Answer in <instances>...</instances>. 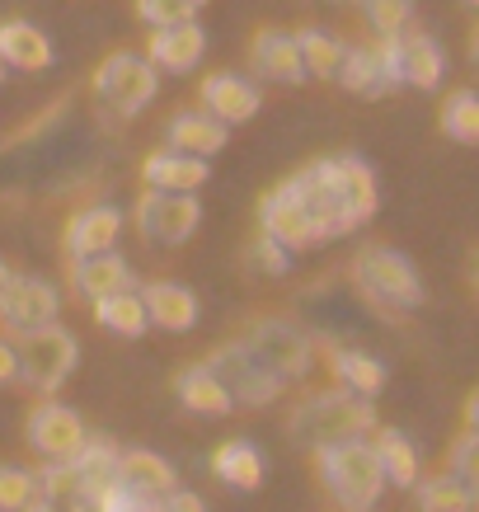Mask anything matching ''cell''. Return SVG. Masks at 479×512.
I'll return each mask as SVG.
<instances>
[{"instance_id": "6da1fadb", "label": "cell", "mask_w": 479, "mask_h": 512, "mask_svg": "<svg viewBox=\"0 0 479 512\" xmlns=\"http://www.w3.org/2000/svg\"><path fill=\"white\" fill-rule=\"evenodd\" d=\"M287 184L296 188V198L306 202L310 221L320 226L325 240L334 235H348L357 226H367L376 217V174H371L367 160L357 156H339V160H315L301 174H292Z\"/></svg>"}, {"instance_id": "7a4b0ae2", "label": "cell", "mask_w": 479, "mask_h": 512, "mask_svg": "<svg viewBox=\"0 0 479 512\" xmlns=\"http://www.w3.org/2000/svg\"><path fill=\"white\" fill-rule=\"evenodd\" d=\"M353 282H357V292H362V301H367L381 320H404V315L418 311L423 296H428L418 268L404 259L400 249H386V245L357 249Z\"/></svg>"}, {"instance_id": "3957f363", "label": "cell", "mask_w": 479, "mask_h": 512, "mask_svg": "<svg viewBox=\"0 0 479 512\" xmlns=\"http://www.w3.org/2000/svg\"><path fill=\"white\" fill-rule=\"evenodd\" d=\"M376 428V409H371L367 395H353V390H320L310 395L292 419H287V433L301 442V447H334V442H353V437H367Z\"/></svg>"}, {"instance_id": "277c9868", "label": "cell", "mask_w": 479, "mask_h": 512, "mask_svg": "<svg viewBox=\"0 0 479 512\" xmlns=\"http://www.w3.org/2000/svg\"><path fill=\"white\" fill-rule=\"evenodd\" d=\"M315 466H320V484L339 498L348 512H367L381 489H386V475L376 466V451H371L367 437H353V442H334V447H315Z\"/></svg>"}, {"instance_id": "5b68a950", "label": "cell", "mask_w": 479, "mask_h": 512, "mask_svg": "<svg viewBox=\"0 0 479 512\" xmlns=\"http://www.w3.org/2000/svg\"><path fill=\"white\" fill-rule=\"evenodd\" d=\"M76 334H66L62 325H47L24 334L15 348V381L24 390H57L66 376L76 372Z\"/></svg>"}, {"instance_id": "8992f818", "label": "cell", "mask_w": 479, "mask_h": 512, "mask_svg": "<svg viewBox=\"0 0 479 512\" xmlns=\"http://www.w3.org/2000/svg\"><path fill=\"white\" fill-rule=\"evenodd\" d=\"M202 367H207V372L226 386L231 404H245V409H263V404H273L282 395V381L263 367L259 357L249 353L245 339H235V343H226V348H217V353L207 357Z\"/></svg>"}, {"instance_id": "52a82bcc", "label": "cell", "mask_w": 479, "mask_h": 512, "mask_svg": "<svg viewBox=\"0 0 479 512\" xmlns=\"http://www.w3.org/2000/svg\"><path fill=\"white\" fill-rule=\"evenodd\" d=\"M155 90H160V76H155V66L146 62V57H137V52H113L109 62L94 71L99 104H109L118 118L141 113L155 99Z\"/></svg>"}, {"instance_id": "ba28073f", "label": "cell", "mask_w": 479, "mask_h": 512, "mask_svg": "<svg viewBox=\"0 0 479 512\" xmlns=\"http://www.w3.org/2000/svg\"><path fill=\"white\" fill-rule=\"evenodd\" d=\"M245 343L282 386H287V381H301V376L310 372V362H315V343H310L306 329L292 325V320H259V325L245 334Z\"/></svg>"}, {"instance_id": "9c48e42d", "label": "cell", "mask_w": 479, "mask_h": 512, "mask_svg": "<svg viewBox=\"0 0 479 512\" xmlns=\"http://www.w3.org/2000/svg\"><path fill=\"white\" fill-rule=\"evenodd\" d=\"M137 231L155 245H184L188 235L198 231L202 221V202L193 193H170V188H146L137 198Z\"/></svg>"}, {"instance_id": "30bf717a", "label": "cell", "mask_w": 479, "mask_h": 512, "mask_svg": "<svg viewBox=\"0 0 479 512\" xmlns=\"http://www.w3.org/2000/svg\"><path fill=\"white\" fill-rule=\"evenodd\" d=\"M259 226L263 235H273L282 249H315V245H325V235H320V226L310 221L306 212V202L296 198V188L282 179L273 193H263L259 202Z\"/></svg>"}, {"instance_id": "8fae6325", "label": "cell", "mask_w": 479, "mask_h": 512, "mask_svg": "<svg viewBox=\"0 0 479 512\" xmlns=\"http://www.w3.org/2000/svg\"><path fill=\"white\" fill-rule=\"evenodd\" d=\"M334 76L343 80V90L362 94V99H381L400 85V71H395V33H386L381 43L371 47H343V62Z\"/></svg>"}, {"instance_id": "7c38bea8", "label": "cell", "mask_w": 479, "mask_h": 512, "mask_svg": "<svg viewBox=\"0 0 479 512\" xmlns=\"http://www.w3.org/2000/svg\"><path fill=\"white\" fill-rule=\"evenodd\" d=\"M57 287L43 278H10V287L0 292V325L10 334H33V329L57 325Z\"/></svg>"}, {"instance_id": "4fadbf2b", "label": "cell", "mask_w": 479, "mask_h": 512, "mask_svg": "<svg viewBox=\"0 0 479 512\" xmlns=\"http://www.w3.org/2000/svg\"><path fill=\"white\" fill-rule=\"evenodd\" d=\"M24 433H29V447L38 451V456H47V461H66V456H76V447L85 442V423H80L76 409L47 400L29 414V428H24Z\"/></svg>"}, {"instance_id": "5bb4252c", "label": "cell", "mask_w": 479, "mask_h": 512, "mask_svg": "<svg viewBox=\"0 0 479 512\" xmlns=\"http://www.w3.org/2000/svg\"><path fill=\"white\" fill-rule=\"evenodd\" d=\"M395 71H400V85L437 90L447 76V57L423 29H400L395 33Z\"/></svg>"}, {"instance_id": "9a60e30c", "label": "cell", "mask_w": 479, "mask_h": 512, "mask_svg": "<svg viewBox=\"0 0 479 512\" xmlns=\"http://www.w3.org/2000/svg\"><path fill=\"white\" fill-rule=\"evenodd\" d=\"M202 52H207V33H202L193 19H179V24H160V29L151 33L146 62L184 76V71H193V66L202 62Z\"/></svg>"}, {"instance_id": "2e32d148", "label": "cell", "mask_w": 479, "mask_h": 512, "mask_svg": "<svg viewBox=\"0 0 479 512\" xmlns=\"http://www.w3.org/2000/svg\"><path fill=\"white\" fill-rule=\"evenodd\" d=\"M249 62L263 80H282V85H296L306 80V66H301V52H296V38L282 29H259L254 43H249Z\"/></svg>"}, {"instance_id": "e0dca14e", "label": "cell", "mask_w": 479, "mask_h": 512, "mask_svg": "<svg viewBox=\"0 0 479 512\" xmlns=\"http://www.w3.org/2000/svg\"><path fill=\"white\" fill-rule=\"evenodd\" d=\"M207 160L202 156H188V151H155V156L141 160V179L146 188H170V193H198L207 184Z\"/></svg>"}, {"instance_id": "ac0fdd59", "label": "cell", "mask_w": 479, "mask_h": 512, "mask_svg": "<svg viewBox=\"0 0 479 512\" xmlns=\"http://www.w3.org/2000/svg\"><path fill=\"white\" fill-rule=\"evenodd\" d=\"M141 306H146V320L170 334H184V329L198 325V296L179 287V282H146L141 287Z\"/></svg>"}, {"instance_id": "d6986e66", "label": "cell", "mask_w": 479, "mask_h": 512, "mask_svg": "<svg viewBox=\"0 0 479 512\" xmlns=\"http://www.w3.org/2000/svg\"><path fill=\"white\" fill-rule=\"evenodd\" d=\"M263 104V94L254 90V80L245 76H207L202 80V109L221 118V123H245Z\"/></svg>"}, {"instance_id": "ffe728a7", "label": "cell", "mask_w": 479, "mask_h": 512, "mask_svg": "<svg viewBox=\"0 0 479 512\" xmlns=\"http://www.w3.org/2000/svg\"><path fill=\"white\" fill-rule=\"evenodd\" d=\"M118 231H123V212H118V207H85V212H76L71 226H66V254H71V259L104 254V249H113Z\"/></svg>"}, {"instance_id": "44dd1931", "label": "cell", "mask_w": 479, "mask_h": 512, "mask_svg": "<svg viewBox=\"0 0 479 512\" xmlns=\"http://www.w3.org/2000/svg\"><path fill=\"white\" fill-rule=\"evenodd\" d=\"M71 287H76V296H85V301H99V296L132 287V268H127L123 254L104 249V254L76 259V268H71Z\"/></svg>"}, {"instance_id": "7402d4cb", "label": "cell", "mask_w": 479, "mask_h": 512, "mask_svg": "<svg viewBox=\"0 0 479 512\" xmlns=\"http://www.w3.org/2000/svg\"><path fill=\"white\" fill-rule=\"evenodd\" d=\"M0 62L15 71H47L52 66V43L43 29H33L29 19H5L0 24Z\"/></svg>"}, {"instance_id": "603a6c76", "label": "cell", "mask_w": 479, "mask_h": 512, "mask_svg": "<svg viewBox=\"0 0 479 512\" xmlns=\"http://www.w3.org/2000/svg\"><path fill=\"white\" fill-rule=\"evenodd\" d=\"M71 461V470H76V484H80V498L90 503L99 489H109L113 480H118V447H113L109 437H90L85 433V442L76 447V456H66Z\"/></svg>"}, {"instance_id": "cb8c5ba5", "label": "cell", "mask_w": 479, "mask_h": 512, "mask_svg": "<svg viewBox=\"0 0 479 512\" xmlns=\"http://www.w3.org/2000/svg\"><path fill=\"white\" fill-rule=\"evenodd\" d=\"M231 141V127L212 118V113H174L170 118V146L174 151H188V156H217L221 146Z\"/></svg>"}, {"instance_id": "d4e9b609", "label": "cell", "mask_w": 479, "mask_h": 512, "mask_svg": "<svg viewBox=\"0 0 479 512\" xmlns=\"http://www.w3.org/2000/svg\"><path fill=\"white\" fill-rule=\"evenodd\" d=\"M118 484L127 489H137V494H151V498H165L174 489V466L165 456H155V451H118Z\"/></svg>"}, {"instance_id": "484cf974", "label": "cell", "mask_w": 479, "mask_h": 512, "mask_svg": "<svg viewBox=\"0 0 479 512\" xmlns=\"http://www.w3.org/2000/svg\"><path fill=\"white\" fill-rule=\"evenodd\" d=\"M414 498H418V512H475V498H479V484L461 480V475H418L414 480Z\"/></svg>"}, {"instance_id": "4316f807", "label": "cell", "mask_w": 479, "mask_h": 512, "mask_svg": "<svg viewBox=\"0 0 479 512\" xmlns=\"http://www.w3.org/2000/svg\"><path fill=\"white\" fill-rule=\"evenodd\" d=\"M329 372H334V381H339L343 390L367 395V400H376V395L386 390V367L371 353H362V348H334V353H329Z\"/></svg>"}, {"instance_id": "83f0119b", "label": "cell", "mask_w": 479, "mask_h": 512, "mask_svg": "<svg viewBox=\"0 0 479 512\" xmlns=\"http://www.w3.org/2000/svg\"><path fill=\"white\" fill-rule=\"evenodd\" d=\"M376 433V442H371V451H376V466H381V475H386V484H395V489H414L418 480V451L404 442V433H395V428H371Z\"/></svg>"}, {"instance_id": "f1b7e54d", "label": "cell", "mask_w": 479, "mask_h": 512, "mask_svg": "<svg viewBox=\"0 0 479 512\" xmlns=\"http://www.w3.org/2000/svg\"><path fill=\"white\" fill-rule=\"evenodd\" d=\"M179 404L184 409H193V414H207V419H221V414H231L235 404H231V395H226V386H221L217 376L207 372V367H188L184 376H179Z\"/></svg>"}, {"instance_id": "f546056e", "label": "cell", "mask_w": 479, "mask_h": 512, "mask_svg": "<svg viewBox=\"0 0 479 512\" xmlns=\"http://www.w3.org/2000/svg\"><path fill=\"white\" fill-rule=\"evenodd\" d=\"M90 306H94V320L104 329H113V334H123V339H137V334H146V325H151V320H146V306H141V296L132 292V287L99 296Z\"/></svg>"}, {"instance_id": "4dcf8cb0", "label": "cell", "mask_w": 479, "mask_h": 512, "mask_svg": "<svg viewBox=\"0 0 479 512\" xmlns=\"http://www.w3.org/2000/svg\"><path fill=\"white\" fill-rule=\"evenodd\" d=\"M212 470H217V480H226L231 489H259L263 484V456L254 442H226V447H217V456H212Z\"/></svg>"}, {"instance_id": "1f68e13d", "label": "cell", "mask_w": 479, "mask_h": 512, "mask_svg": "<svg viewBox=\"0 0 479 512\" xmlns=\"http://www.w3.org/2000/svg\"><path fill=\"white\" fill-rule=\"evenodd\" d=\"M296 52H301L306 76H315V80H329L334 71H339V62H343V43L339 38H329V33H320V29L296 33Z\"/></svg>"}, {"instance_id": "d6a6232c", "label": "cell", "mask_w": 479, "mask_h": 512, "mask_svg": "<svg viewBox=\"0 0 479 512\" xmlns=\"http://www.w3.org/2000/svg\"><path fill=\"white\" fill-rule=\"evenodd\" d=\"M442 132L451 141H461V146H475L479 141V99L470 90H456L442 104Z\"/></svg>"}, {"instance_id": "836d02e7", "label": "cell", "mask_w": 479, "mask_h": 512, "mask_svg": "<svg viewBox=\"0 0 479 512\" xmlns=\"http://www.w3.org/2000/svg\"><path fill=\"white\" fill-rule=\"evenodd\" d=\"M94 512H160V498L151 494H137V489H127V484L113 480L109 489H99V494L90 498Z\"/></svg>"}, {"instance_id": "e575fe53", "label": "cell", "mask_w": 479, "mask_h": 512, "mask_svg": "<svg viewBox=\"0 0 479 512\" xmlns=\"http://www.w3.org/2000/svg\"><path fill=\"white\" fill-rule=\"evenodd\" d=\"M245 264L254 268V273H268V278H282L287 268H292V249H282L273 235H259L254 245L245 249Z\"/></svg>"}, {"instance_id": "d590c367", "label": "cell", "mask_w": 479, "mask_h": 512, "mask_svg": "<svg viewBox=\"0 0 479 512\" xmlns=\"http://www.w3.org/2000/svg\"><path fill=\"white\" fill-rule=\"evenodd\" d=\"M33 498V475L19 466H0V512H24Z\"/></svg>"}, {"instance_id": "8d00e7d4", "label": "cell", "mask_w": 479, "mask_h": 512, "mask_svg": "<svg viewBox=\"0 0 479 512\" xmlns=\"http://www.w3.org/2000/svg\"><path fill=\"white\" fill-rule=\"evenodd\" d=\"M193 0H137V15L146 19V24H179V19H193Z\"/></svg>"}, {"instance_id": "74e56055", "label": "cell", "mask_w": 479, "mask_h": 512, "mask_svg": "<svg viewBox=\"0 0 479 512\" xmlns=\"http://www.w3.org/2000/svg\"><path fill=\"white\" fill-rule=\"evenodd\" d=\"M362 5H367V15L381 38H386V33H400L404 24H409V0H362Z\"/></svg>"}, {"instance_id": "f35d334b", "label": "cell", "mask_w": 479, "mask_h": 512, "mask_svg": "<svg viewBox=\"0 0 479 512\" xmlns=\"http://www.w3.org/2000/svg\"><path fill=\"white\" fill-rule=\"evenodd\" d=\"M475 447H479V428H470V423H465L461 437H456V447H451V475H461V480H470V484H479Z\"/></svg>"}, {"instance_id": "ab89813d", "label": "cell", "mask_w": 479, "mask_h": 512, "mask_svg": "<svg viewBox=\"0 0 479 512\" xmlns=\"http://www.w3.org/2000/svg\"><path fill=\"white\" fill-rule=\"evenodd\" d=\"M24 512H90V503L76 494H33Z\"/></svg>"}, {"instance_id": "60d3db41", "label": "cell", "mask_w": 479, "mask_h": 512, "mask_svg": "<svg viewBox=\"0 0 479 512\" xmlns=\"http://www.w3.org/2000/svg\"><path fill=\"white\" fill-rule=\"evenodd\" d=\"M160 512H207V503H202L198 494H188V489H179V484H174L170 494L160 498Z\"/></svg>"}, {"instance_id": "b9f144b4", "label": "cell", "mask_w": 479, "mask_h": 512, "mask_svg": "<svg viewBox=\"0 0 479 512\" xmlns=\"http://www.w3.org/2000/svg\"><path fill=\"white\" fill-rule=\"evenodd\" d=\"M15 381V348L0 339V386H10Z\"/></svg>"}, {"instance_id": "7bdbcfd3", "label": "cell", "mask_w": 479, "mask_h": 512, "mask_svg": "<svg viewBox=\"0 0 479 512\" xmlns=\"http://www.w3.org/2000/svg\"><path fill=\"white\" fill-rule=\"evenodd\" d=\"M10 278H15V273H10V268L0 264V292H5V287H10Z\"/></svg>"}, {"instance_id": "ee69618b", "label": "cell", "mask_w": 479, "mask_h": 512, "mask_svg": "<svg viewBox=\"0 0 479 512\" xmlns=\"http://www.w3.org/2000/svg\"><path fill=\"white\" fill-rule=\"evenodd\" d=\"M0 80H5V62H0Z\"/></svg>"}, {"instance_id": "f6af8a7d", "label": "cell", "mask_w": 479, "mask_h": 512, "mask_svg": "<svg viewBox=\"0 0 479 512\" xmlns=\"http://www.w3.org/2000/svg\"><path fill=\"white\" fill-rule=\"evenodd\" d=\"M465 5H475V0H465Z\"/></svg>"}, {"instance_id": "bcb514c9", "label": "cell", "mask_w": 479, "mask_h": 512, "mask_svg": "<svg viewBox=\"0 0 479 512\" xmlns=\"http://www.w3.org/2000/svg\"><path fill=\"white\" fill-rule=\"evenodd\" d=\"M193 5H202V0H193Z\"/></svg>"}, {"instance_id": "7dc6e473", "label": "cell", "mask_w": 479, "mask_h": 512, "mask_svg": "<svg viewBox=\"0 0 479 512\" xmlns=\"http://www.w3.org/2000/svg\"><path fill=\"white\" fill-rule=\"evenodd\" d=\"M367 512H371V508H367Z\"/></svg>"}]
</instances>
